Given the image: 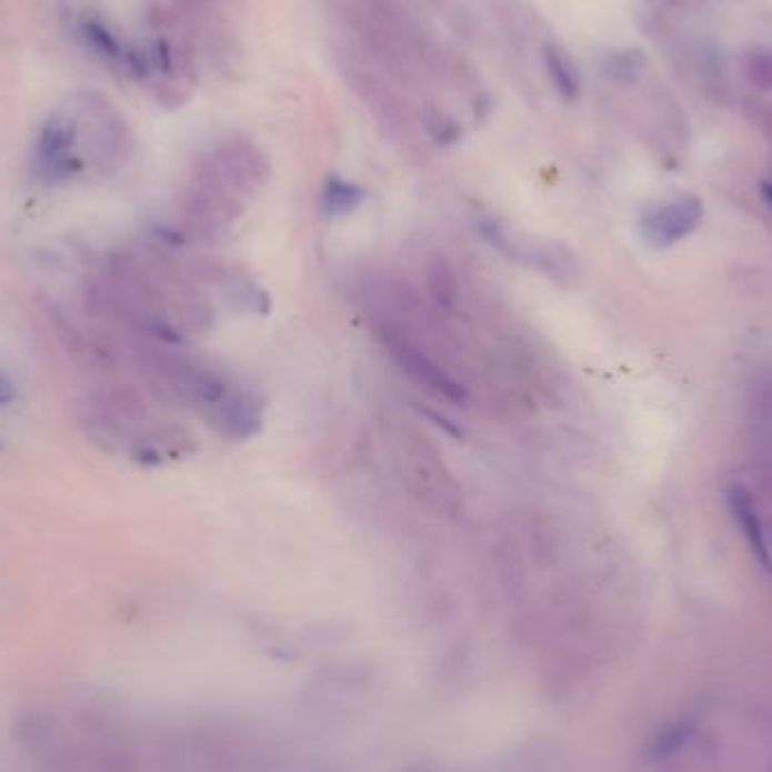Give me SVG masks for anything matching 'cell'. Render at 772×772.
<instances>
[{"label": "cell", "mask_w": 772, "mask_h": 772, "mask_svg": "<svg viewBox=\"0 0 772 772\" xmlns=\"http://www.w3.org/2000/svg\"><path fill=\"white\" fill-rule=\"evenodd\" d=\"M136 367L159 395L194 407L201 415L213 411L238 384L208 362L172 350L170 343L146 341L133 348Z\"/></svg>", "instance_id": "cell-1"}, {"label": "cell", "mask_w": 772, "mask_h": 772, "mask_svg": "<svg viewBox=\"0 0 772 772\" xmlns=\"http://www.w3.org/2000/svg\"><path fill=\"white\" fill-rule=\"evenodd\" d=\"M398 463L404 483L430 511L457 518L463 509L461 485L448 468L437 443L418 430L402 432L398 441Z\"/></svg>", "instance_id": "cell-2"}, {"label": "cell", "mask_w": 772, "mask_h": 772, "mask_svg": "<svg viewBox=\"0 0 772 772\" xmlns=\"http://www.w3.org/2000/svg\"><path fill=\"white\" fill-rule=\"evenodd\" d=\"M269 174L271 163L267 154L242 138L224 140L194 168V179L218 186L242 201L253 197L267 183Z\"/></svg>", "instance_id": "cell-3"}, {"label": "cell", "mask_w": 772, "mask_h": 772, "mask_svg": "<svg viewBox=\"0 0 772 772\" xmlns=\"http://www.w3.org/2000/svg\"><path fill=\"white\" fill-rule=\"evenodd\" d=\"M84 168L80 127L73 109L52 113L39 129L32 150V177L39 186L54 188L73 179Z\"/></svg>", "instance_id": "cell-4"}, {"label": "cell", "mask_w": 772, "mask_h": 772, "mask_svg": "<svg viewBox=\"0 0 772 772\" xmlns=\"http://www.w3.org/2000/svg\"><path fill=\"white\" fill-rule=\"evenodd\" d=\"M150 411L146 400L129 387H107L93 393L84 404V425L96 441L116 445L129 441V445L143 434Z\"/></svg>", "instance_id": "cell-5"}, {"label": "cell", "mask_w": 772, "mask_h": 772, "mask_svg": "<svg viewBox=\"0 0 772 772\" xmlns=\"http://www.w3.org/2000/svg\"><path fill=\"white\" fill-rule=\"evenodd\" d=\"M203 418L222 439L249 441L262 430L264 404L253 389L235 384L229 391V395L213 411H208Z\"/></svg>", "instance_id": "cell-6"}, {"label": "cell", "mask_w": 772, "mask_h": 772, "mask_svg": "<svg viewBox=\"0 0 772 772\" xmlns=\"http://www.w3.org/2000/svg\"><path fill=\"white\" fill-rule=\"evenodd\" d=\"M703 218V203L695 197H680L658 208H651L642 218V235L649 244L662 249L686 238Z\"/></svg>", "instance_id": "cell-7"}, {"label": "cell", "mask_w": 772, "mask_h": 772, "mask_svg": "<svg viewBox=\"0 0 772 772\" xmlns=\"http://www.w3.org/2000/svg\"><path fill=\"white\" fill-rule=\"evenodd\" d=\"M197 275L201 280H208V283L218 285L224 292L227 301L238 312L267 314L271 310L269 294L238 264H227V262H218V260H201L197 267Z\"/></svg>", "instance_id": "cell-8"}, {"label": "cell", "mask_w": 772, "mask_h": 772, "mask_svg": "<svg viewBox=\"0 0 772 772\" xmlns=\"http://www.w3.org/2000/svg\"><path fill=\"white\" fill-rule=\"evenodd\" d=\"M542 61L555 93L568 102H577L581 98L583 84H581L579 66L572 59V54L563 46L547 41L542 46Z\"/></svg>", "instance_id": "cell-9"}, {"label": "cell", "mask_w": 772, "mask_h": 772, "mask_svg": "<svg viewBox=\"0 0 772 772\" xmlns=\"http://www.w3.org/2000/svg\"><path fill=\"white\" fill-rule=\"evenodd\" d=\"M428 292L437 305L439 312L452 314L459 310L461 301V288H459V275L454 264L443 258L434 255L428 264Z\"/></svg>", "instance_id": "cell-10"}, {"label": "cell", "mask_w": 772, "mask_h": 772, "mask_svg": "<svg viewBox=\"0 0 772 772\" xmlns=\"http://www.w3.org/2000/svg\"><path fill=\"white\" fill-rule=\"evenodd\" d=\"M730 507H732V513L736 518V524L741 527L748 544L752 547V553L759 558V563L765 570H770V553H768L763 527H761V520L756 515V507H754L748 490L734 488L730 493Z\"/></svg>", "instance_id": "cell-11"}, {"label": "cell", "mask_w": 772, "mask_h": 772, "mask_svg": "<svg viewBox=\"0 0 772 772\" xmlns=\"http://www.w3.org/2000/svg\"><path fill=\"white\" fill-rule=\"evenodd\" d=\"M367 199L364 188H360L353 181H345L341 177H330L323 186V194H321V203L323 210L330 218H343L348 213H353V210Z\"/></svg>", "instance_id": "cell-12"}, {"label": "cell", "mask_w": 772, "mask_h": 772, "mask_svg": "<svg viewBox=\"0 0 772 772\" xmlns=\"http://www.w3.org/2000/svg\"><path fill=\"white\" fill-rule=\"evenodd\" d=\"M420 124H423L428 136L441 148L457 146L463 136L461 122L452 113H448L445 109L432 102L420 109Z\"/></svg>", "instance_id": "cell-13"}, {"label": "cell", "mask_w": 772, "mask_h": 772, "mask_svg": "<svg viewBox=\"0 0 772 772\" xmlns=\"http://www.w3.org/2000/svg\"><path fill=\"white\" fill-rule=\"evenodd\" d=\"M646 68V57L638 48L614 50L603 59V73L614 84H635Z\"/></svg>", "instance_id": "cell-14"}, {"label": "cell", "mask_w": 772, "mask_h": 772, "mask_svg": "<svg viewBox=\"0 0 772 772\" xmlns=\"http://www.w3.org/2000/svg\"><path fill=\"white\" fill-rule=\"evenodd\" d=\"M741 73L745 82L756 91H772V50L750 48L741 54Z\"/></svg>", "instance_id": "cell-15"}, {"label": "cell", "mask_w": 772, "mask_h": 772, "mask_svg": "<svg viewBox=\"0 0 772 772\" xmlns=\"http://www.w3.org/2000/svg\"><path fill=\"white\" fill-rule=\"evenodd\" d=\"M80 34L87 41V46L100 54L102 59L109 61H122L124 57V48L120 46V41L113 37V32L98 19H84L80 23Z\"/></svg>", "instance_id": "cell-16"}, {"label": "cell", "mask_w": 772, "mask_h": 772, "mask_svg": "<svg viewBox=\"0 0 772 772\" xmlns=\"http://www.w3.org/2000/svg\"><path fill=\"white\" fill-rule=\"evenodd\" d=\"M177 12L183 19H192V21H203L208 17H213L218 0H172Z\"/></svg>", "instance_id": "cell-17"}, {"label": "cell", "mask_w": 772, "mask_h": 772, "mask_svg": "<svg viewBox=\"0 0 772 772\" xmlns=\"http://www.w3.org/2000/svg\"><path fill=\"white\" fill-rule=\"evenodd\" d=\"M14 400H17V387L3 371H0V407L12 404Z\"/></svg>", "instance_id": "cell-18"}, {"label": "cell", "mask_w": 772, "mask_h": 772, "mask_svg": "<svg viewBox=\"0 0 772 772\" xmlns=\"http://www.w3.org/2000/svg\"><path fill=\"white\" fill-rule=\"evenodd\" d=\"M490 104H493V100H490V96L488 93H481V96H477L474 98V118L477 120H485L488 116H490V111H493V107H490Z\"/></svg>", "instance_id": "cell-19"}, {"label": "cell", "mask_w": 772, "mask_h": 772, "mask_svg": "<svg viewBox=\"0 0 772 772\" xmlns=\"http://www.w3.org/2000/svg\"><path fill=\"white\" fill-rule=\"evenodd\" d=\"M763 197H765V201L772 205V183H765V186H763Z\"/></svg>", "instance_id": "cell-20"}]
</instances>
